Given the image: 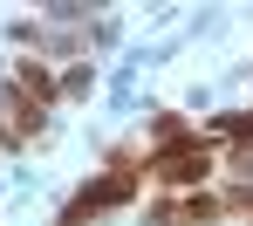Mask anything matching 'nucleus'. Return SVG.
Returning <instances> with one entry per match:
<instances>
[{
	"label": "nucleus",
	"instance_id": "obj_1",
	"mask_svg": "<svg viewBox=\"0 0 253 226\" xmlns=\"http://www.w3.org/2000/svg\"><path fill=\"white\" fill-rule=\"evenodd\" d=\"M158 179L165 185H192V179H206V158H171V165H158Z\"/></svg>",
	"mask_w": 253,
	"mask_h": 226
}]
</instances>
